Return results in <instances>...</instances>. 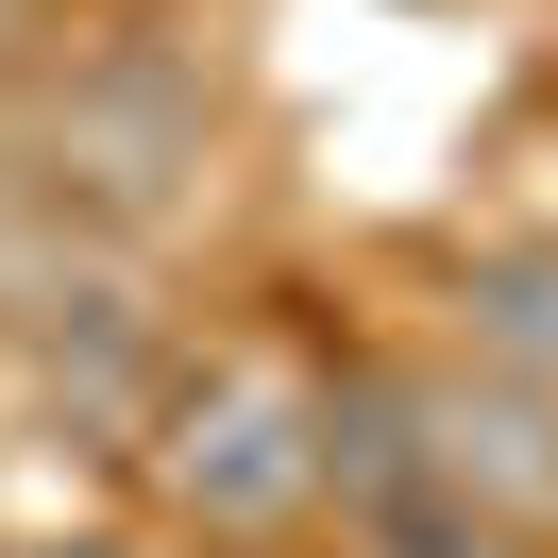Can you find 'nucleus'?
Returning a JSON list of instances; mask_svg holds the SVG:
<instances>
[{
	"label": "nucleus",
	"mask_w": 558,
	"mask_h": 558,
	"mask_svg": "<svg viewBox=\"0 0 558 558\" xmlns=\"http://www.w3.org/2000/svg\"><path fill=\"white\" fill-rule=\"evenodd\" d=\"M17 35H35V0H0V51H17Z\"/></svg>",
	"instance_id": "f03ea898"
},
{
	"label": "nucleus",
	"mask_w": 558,
	"mask_h": 558,
	"mask_svg": "<svg viewBox=\"0 0 558 558\" xmlns=\"http://www.w3.org/2000/svg\"><path fill=\"white\" fill-rule=\"evenodd\" d=\"M305 407H322V389H288V373H254V355H220V373L170 407V490H186L204 524H271V508H305Z\"/></svg>",
	"instance_id": "f257e3e1"
}]
</instances>
